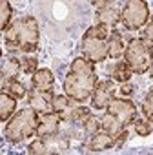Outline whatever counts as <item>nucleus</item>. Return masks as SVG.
Segmentation results:
<instances>
[{
  "label": "nucleus",
  "instance_id": "30",
  "mask_svg": "<svg viewBox=\"0 0 153 155\" xmlns=\"http://www.w3.org/2000/svg\"><path fill=\"white\" fill-rule=\"evenodd\" d=\"M109 2H111V0H91V4H93L95 9H99V8H102V6H106Z\"/></svg>",
  "mask_w": 153,
  "mask_h": 155
},
{
  "label": "nucleus",
  "instance_id": "5",
  "mask_svg": "<svg viewBox=\"0 0 153 155\" xmlns=\"http://www.w3.org/2000/svg\"><path fill=\"white\" fill-rule=\"evenodd\" d=\"M122 58L135 75L148 73V69L153 62V48L148 46V42L144 38H133L128 42Z\"/></svg>",
  "mask_w": 153,
  "mask_h": 155
},
{
  "label": "nucleus",
  "instance_id": "22",
  "mask_svg": "<svg viewBox=\"0 0 153 155\" xmlns=\"http://www.w3.org/2000/svg\"><path fill=\"white\" fill-rule=\"evenodd\" d=\"M69 97L64 93V95H53V111H57V113H60L62 117L66 115V111H67V108H69Z\"/></svg>",
  "mask_w": 153,
  "mask_h": 155
},
{
  "label": "nucleus",
  "instance_id": "25",
  "mask_svg": "<svg viewBox=\"0 0 153 155\" xmlns=\"http://www.w3.org/2000/svg\"><path fill=\"white\" fill-rule=\"evenodd\" d=\"M142 113L148 120L153 122V88H149V91L146 93L144 97V102H142Z\"/></svg>",
  "mask_w": 153,
  "mask_h": 155
},
{
  "label": "nucleus",
  "instance_id": "26",
  "mask_svg": "<svg viewBox=\"0 0 153 155\" xmlns=\"http://www.w3.org/2000/svg\"><path fill=\"white\" fill-rule=\"evenodd\" d=\"M20 66H22V73H26V75H33L38 71V62L33 57H22Z\"/></svg>",
  "mask_w": 153,
  "mask_h": 155
},
{
  "label": "nucleus",
  "instance_id": "24",
  "mask_svg": "<svg viewBox=\"0 0 153 155\" xmlns=\"http://www.w3.org/2000/svg\"><path fill=\"white\" fill-rule=\"evenodd\" d=\"M82 128H84V131L91 137V135H95V133H99L100 131V128H102V122L97 119V117H93V115H90L84 122H82Z\"/></svg>",
  "mask_w": 153,
  "mask_h": 155
},
{
  "label": "nucleus",
  "instance_id": "19",
  "mask_svg": "<svg viewBox=\"0 0 153 155\" xmlns=\"http://www.w3.org/2000/svg\"><path fill=\"white\" fill-rule=\"evenodd\" d=\"M109 75H111V81H117V82H128L129 81V77L133 75V71L129 69V66L124 62V60H119L117 64L111 66L109 69Z\"/></svg>",
  "mask_w": 153,
  "mask_h": 155
},
{
  "label": "nucleus",
  "instance_id": "28",
  "mask_svg": "<svg viewBox=\"0 0 153 155\" xmlns=\"http://www.w3.org/2000/svg\"><path fill=\"white\" fill-rule=\"evenodd\" d=\"M142 38L148 42V46H151V48H153V24H149V26L144 29V35H142Z\"/></svg>",
  "mask_w": 153,
  "mask_h": 155
},
{
  "label": "nucleus",
  "instance_id": "6",
  "mask_svg": "<svg viewBox=\"0 0 153 155\" xmlns=\"http://www.w3.org/2000/svg\"><path fill=\"white\" fill-rule=\"evenodd\" d=\"M120 20L129 31H137L146 26L149 20V9L146 0H126L122 4V13Z\"/></svg>",
  "mask_w": 153,
  "mask_h": 155
},
{
  "label": "nucleus",
  "instance_id": "21",
  "mask_svg": "<svg viewBox=\"0 0 153 155\" xmlns=\"http://www.w3.org/2000/svg\"><path fill=\"white\" fill-rule=\"evenodd\" d=\"M6 91H9L15 99H24L29 91H28V88L18 81V79H15V81H9V82H6L4 86H2Z\"/></svg>",
  "mask_w": 153,
  "mask_h": 155
},
{
  "label": "nucleus",
  "instance_id": "32",
  "mask_svg": "<svg viewBox=\"0 0 153 155\" xmlns=\"http://www.w3.org/2000/svg\"><path fill=\"white\" fill-rule=\"evenodd\" d=\"M149 18H151V24H153V15H151V17H149Z\"/></svg>",
  "mask_w": 153,
  "mask_h": 155
},
{
  "label": "nucleus",
  "instance_id": "7",
  "mask_svg": "<svg viewBox=\"0 0 153 155\" xmlns=\"http://www.w3.org/2000/svg\"><path fill=\"white\" fill-rule=\"evenodd\" d=\"M69 150V142L66 137L53 133L46 137H38L28 146L29 155H51V153H66Z\"/></svg>",
  "mask_w": 153,
  "mask_h": 155
},
{
  "label": "nucleus",
  "instance_id": "10",
  "mask_svg": "<svg viewBox=\"0 0 153 155\" xmlns=\"http://www.w3.org/2000/svg\"><path fill=\"white\" fill-rule=\"evenodd\" d=\"M120 13H122V9L113 2L109 4H106V6H102V8H99L97 9V13H95V20H97V24H100V26H106V28H113V26H117L119 22H120Z\"/></svg>",
  "mask_w": 153,
  "mask_h": 155
},
{
  "label": "nucleus",
  "instance_id": "8",
  "mask_svg": "<svg viewBox=\"0 0 153 155\" xmlns=\"http://www.w3.org/2000/svg\"><path fill=\"white\" fill-rule=\"evenodd\" d=\"M108 113H111L113 117H117L122 124L129 126L137 119V106L129 99H126V97H122V99L113 97L111 102L108 104Z\"/></svg>",
  "mask_w": 153,
  "mask_h": 155
},
{
  "label": "nucleus",
  "instance_id": "1",
  "mask_svg": "<svg viewBox=\"0 0 153 155\" xmlns=\"http://www.w3.org/2000/svg\"><path fill=\"white\" fill-rule=\"evenodd\" d=\"M95 64L86 57H79L71 62V68L64 79V93L75 102H86L97 86Z\"/></svg>",
  "mask_w": 153,
  "mask_h": 155
},
{
  "label": "nucleus",
  "instance_id": "31",
  "mask_svg": "<svg viewBox=\"0 0 153 155\" xmlns=\"http://www.w3.org/2000/svg\"><path fill=\"white\" fill-rule=\"evenodd\" d=\"M148 73H149V77H153V62H151V66H149V69H148Z\"/></svg>",
  "mask_w": 153,
  "mask_h": 155
},
{
  "label": "nucleus",
  "instance_id": "11",
  "mask_svg": "<svg viewBox=\"0 0 153 155\" xmlns=\"http://www.w3.org/2000/svg\"><path fill=\"white\" fill-rule=\"evenodd\" d=\"M128 126L126 124H122L117 117H113L111 113H106L104 117H102V130L104 131H108L113 139H115V142H117V146H122V142L126 140V137H128V130H126Z\"/></svg>",
  "mask_w": 153,
  "mask_h": 155
},
{
  "label": "nucleus",
  "instance_id": "13",
  "mask_svg": "<svg viewBox=\"0 0 153 155\" xmlns=\"http://www.w3.org/2000/svg\"><path fill=\"white\" fill-rule=\"evenodd\" d=\"M60 120H62V115H60V113H57V111L40 113V119H38V128H37V135H38V137H46V135L58 133Z\"/></svg>",
  "mask_w": 153,
  "mask_h": 155
},
{
  "label": "nucleus",
  "instance_id": "14",
  "mask_svg": "<svg viewBox=\"0 0 153 155\" xmlns=\"http://www.w3.org/2000/svg\"><path fill=\"white\" fill-rule=\"evenodd\" d=\"M115 146H117V142H115V139L108 131H102V133L99 131V133L91 135L90 142L86 144L88 151H104V150H111Z\"/></svg>",
  "mask_w": 153,
  "mask_h": 155
},
{
  "label": "nucleus",
  "instance_id": "15",
  "mask_svg": "<svg viewBox=\"0 0 153 155\" xmlns=\"http://www.w3.org/2000/svg\"><path fill=\"white\" fill-rule=\"evenodd\" d=\"M31 86L35 90H40V91H51L53 86H55V77H53V73L49 69L42 68L37 73H33V77H31Z\"/></svg>",
  "mask_w": 153,
  "mask_h": 155
},
{
  "label": "nucleus",
  "instance_id": "2",
  "mask_svg": "<svg viewBox=\"0 0 153 155\" xmlns=\"http://www.w3.org/2000/svg\"><path fill=\"white\" fill-rule=\"evenodd\" d=\"M4 44L9 51L33 53L40 44L38 20L35 17H20L9 24L4 31Z\"/></svg>",
  "mask_w": 153,
  "mask_h": 155
},
{
  "label": "nucleus",
  "instance_id": "16",
  "mask_svg": "<svg viewBox=\"0 0 153 155\" xmlns=\"http://www.w3.org/2000/svg\"><path fill=\"white\" fill-rule=\"evenodd\" d=\"M20 73H22L20 58H15V57L4 58V62H2V86H4L6 82H9V81L18 79Z\"/></svg>",
  "mask_w": 153,
  "mask_h": 155
},
{
  "label": "nucleus",
  "instance_id": "23",
  "mask_svg": "<svg viewBox=\"0 0 153 155\" xmlns=\"http://www.w3.org/2000/svg\"><path fill=\"white\" fill-rule=\"evenodd\" d=\"M133 126H135L137 135H140V137H148V135L153 131V122L148 120L146 117H144V119H135Z\"/></svg>",
  "mask_w": 153,
  "mask_h": 155
},
{
  "label": "nucleus",
  "instance_id": "3",
  "mask_svg": "<svg viewBox=\"0 0 153 155\" xmlns=\"http://www.w3.org/2000/svg\"><path fill=\"white\" fill-rule=\"evenodd\" d=\"M38 113L29 106L24 108L20 111H17L6 124L4 128V137L8 142L11 144H18L24 139H29L33 135H37V128H38Z\"/></svg>",
  "mask_w": 153,
  "mask_h": 155
},
{
  "label": "nucleus",
  "instance_id": "20",
  "mask_svg": "<svg viewBox=\"0 0 153 155\" xmlns=\"http://www.w3.org/2000/svg\"><path fill=\"white\" fill-rule=\"evenodd\" d=\"M13 18V8L8 0H0V29L6 31Z\"/></svg>",
  "mask_w": 153,
  "mask_h": 155
},
{
  "label": "nucleus",
  "instance_id": "4",
  "mask_svg": "<svg viewBox=\"0 0 153 155\" xmlns=\"http://www.w3.org/2000/svg\"><path fill=\"white\" fill-rule=\"evenodd\" d=\"M109 28L106 26H91L82 40H80V51L82 57H86L88 60H91L93 64L104 62L108 58V38H109Z\"/></svg>",
  "mask_w": 153,
  "mask_h": 155
},
{
  "label": "nucleus",
  "instance_id": "9",
  "mask_svg": "<svg viewBox=\"0 0 153 155\" xmlns=\"http://www.w3.org/2000/svg\"><path fill=\"white\" fill-rule=\"evenodd\" d=\"M115 86L113 81H100L95 86V91L91 95V104L95 110H104L108 108V104L111 102V99L115 97Z\"/></svg>",
  "mask_w": 153,
  "mask_h": 155
},
{
  "label": "nucleus",
  "instance_id": "27",
  "mask_svg": "<svg viewBox=\"0 0 153 155\" xmlns=\"http://www.w3.org/2000/svg\"><path fill=\"white\" fill-rule=\"evenodd\" d=\"M90 115H91L90 108H86V106H76V108H73V110H71L69 119H71V120H75V122H84Z\"/></svg>",
  "mask_w": 153,
  "mask_h": 155
},
{
  "label": "nucleus",
  "instance_id": "29",
  "mask_svg": "<svg viewBox=\"0 0 153 155\" xmlns=\"http://www.w3.org/2000/svg\"><path fill=\"white\" fill-rule=\"evenodd\" d=\"M120 93H122L124 97L131 95V93H133V84H129V81H128V82H122V86H120Z\"/></svg>",
  "mask_w": 153,
  "mask_h": 155
},
{
  "label": "nucleus",
  "instance_id": "12",
  "mask_svg": "<svg viewBox=\"0 0 153 155\" xmlns=\"http://www.w3.org/2000/svg\"><path fill=\"white\" fill-rule=\"evenodd\" d=\"M28 101H29V106L37 113H49V111H53V95H51V91H40V90L33 88L28 93Z\"/></svg>",
  "mask_w": 153,
  "mask_h": 155
},
{
  "label": "nucleus",
  "instance_id": "17",
  "mask_svg": "<svg viewBox=\"0 0 153 155\" xmlns=\"http://www.w3.org/2000/svg\"><path fill=\"white\" fill-rule=\"evenodd\" d=\"M15 110H17V99L9 91L2 90V93H0V120L8 122L13 117Z\"/></svg>",
  "mask_w": 153,
  "mask_h": 155
},
{
  "label": "nucleus",
  "instance_id": "18",
  "mask_svg": "<svg viewBox=\"0 0 153 155\" xmlns=\"http://www.w3.org/2000/svg\"><path fill=\"white\" fill-rule=\"evenodd\" d=\"M124 51H126V44H124L122 35L119 31H111L109 38H108V57L120 58V57H124Z\"/></svg>",
  "mask_w": 153,
  "mask_h": 155
}]
</instances>
